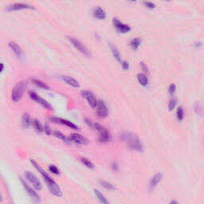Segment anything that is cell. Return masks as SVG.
Returning a JSON list of instances; mask_svg holds the SVG:
<instances>
[{
  "instance_id": "cell-32",
  "label": "cell",
  "mask_w": 204,
  "mask_h": 204,
  "mask_svg": "<svg viewBox=\"0 0 204 204\" xmlns=\"http://www.w3.org/2000/svg\"><path fill=\"white\" fill-rule=\"evenodd\" d=\"M143 3H144V5H145V7L149 8V9H154V8L156 7V5L154 4L153 2H149V1H144Z\"/></svg>"
},
{
  "instance_id": "cell-23",
  "label": "cell",
  "mask_w": 204,
  "mask_h": 204,
  "mask_svg": "<svg viewBox=\"0 0 204 204\" xmlns=\"http://www.w3.org/2000/svg\"><path fill=\"white\" fill-rule=\"evenodd\" d=\"M140 44H141V40H140V38H133L130 41L131 47L134 50H137L139 46H140Z\"/></svg>"
},
{
  "instance_id": "cell-1",
  "label": "cell",
  "mask_w": 204,
  "mask_h": 204,
  "mask_svg": "<svg viewBox=\"0 0 204 204\" xmlns=\"http://www.w3.org/2000/svg\"><path fill=\"white\" fill-rule=\"evenodd\" d=\"M30 161L35 169L37 170L38 172L41 174V175L42 176V178H43L44 181L46 182V185L48 187L50 191L53 195L57 196V197H61V196H62V190L60 189V187H58V185L56 184L55 182L52 179V178H51V177L50 176V175H49L47 174V173H46V172H45V171H44V170L42 169V168H41L35 160H34L30 159Z\"/></svg>"
},
{
  "instance_id": "cell-30",
  "label": "cell",
  "mask_w": 204,
  "mask_h": 204,
  "mask_svg": "<svg viewBox=\"0 0 204 204\" xmlns=\"http://www.w3.org/2000/svg\"><path fill=\"white\" fill-rule=\"evenodd\" d=\"M176 104H177L176 99L175 98L171 99L169 101V104H168V108H169V110L170 111L173 110L175 108V105H176Z\"/></svg>"
},
{
  "instance_id": "cell-42",
  "label": "cell",
  "mask_w": 204,
  "mask_h": 204,
  "mask_svg": "<svg viewBox=\"0 0 204 204\" xmlns=\"http://www.w3.org/2000/svg\"><path fill=\"white\" fill-rule=\"evenodd\" d=\"M2 201V196H1V195H0V202Z\"/></svg>"
},
{
  "instance_id": "cell-6",
  "label": "cell",
  "mask_w": 204,
  "mask_h": 204,
  "mask_svg": "<svg viewBox=\"0 0 204 204\" xmlns=\"http://www.w3.org/2000/svg\"><path fill=\"white\" fill-rule=\"evenodd\" d=\"M29 96L32 100H34L35 101H36L37 103L40 104L43 108H45L46 109H48V110H52L53 109V107L49 103L48 101H46L45 99L41 98L40 96L38 95L35 92H33V91H30L29 92Z\"/></svg>"
},
{
  "instance_id": "cell-9",
  "label": "cell",
  "mask_w": 204,
  "mask_h": 204,
  "mask_svg": "<svg viewBox=\"0 0 204 204\" xmlns=\"http://www.w3.org/2000/svg\"><path fill=\"white\" fill-rule=\"evenodd\" d=\"M96 112L98 115L99 117L101 118H105L108 117V108L106 105V104L103 101H97V105H96Z\"/></svg>"
},
{
  "instance_id": "cell-12",
  "label": "cell",
  "mask_w": 204,
  "mask_h": 204,
  "mask_svg": "<svg viewBox=\"0 0 204 204\" xmlns=\"http://www.w3.org/2000/svg\"><path fill=\"white\" fill-rule=\"evenodd\" d=\"M25 9H34L33 6L27 3H23V2H18V3H14V4L10 5L7 7L8 11H20V10Z\"/></svg>"
},
{
  "instance_id": "cell-39",
  "label": "cell",
  "mask_w": 204,
  "mask_h": 204,
  "mask_svg": "<svg viewBox=\"0 0 204 204\" xmlns=\"http://www.w3.org/2000/svg\"><path fill=\"white\" fill-rule=\"evenodd\" d=\"M202 46V42H199V43L195 44V46H196V47H197V46L199 47V46Z\"/></svg>"
},
{
  "instance_id": "cell-20",
  "label": "cell",
  "mask_w": 204,
  "mask_h": 204,
  "mask_svg": "<svg viewBox=\"0 0 204 204\" xmlns=\"http://www.w3.org/2000/svg\"><path fill=\"white\" fill-rule=\"evenodd\" d=\"M137 80L142 86H147L148 85V78L147 75H145V74H138Z\"/></svg>"
},
{
  "instance_id": "cell-21",
  "label": "cell",
  "mask_w": 204,
  "mask_h": 204,
  "mask_svg": "<svg viewBox=\"0 0 204 204\" xmlns=\"http://www.w3.org/2000/svg\"><path fill=\"white\" fill-rule=\"evenodd\" d=\"M32 82L34 83L36 86L41 88V89H43V90H50V87H49L48 85H46V83L43 82L42 81L38 80V79H35V78H34V79H32Z\"/></svg>"
},
{
  "instance_id": "cell-27",
  "label": "cell",
  "mask_w": 204,
  "mask_h": 204,
  "mask_svg": "<svg viewBox=\"0 0 204 204\" xmlns=\"http://www.w3.org/2000/svg\"><path fill=\"white\" fill-rule=\"evenodd\" d=\"M100 184L103 187H105L107 190H115L114 185L109 183V182L105 181V180H100Z\"/></svg>"
},
{
  "instance_id": "cell-38",
  "label": "cell",
  "mask_w": 204,
  "mask_h": 204,
  "mask_svg": "<svg viewBox=\"0 0 204 204\" xmlns=\"http://www.w3.org/2000/svg\"><path fill=\"white\" fill-rule=\"evenodd\" d=\"M3 69H4V65L2 63H0V74L2 73Z\"/></svg>"
},
{
  "instance_id": "cell-4",
  "label": "cell",
  "mask_w": 204,
  "mask_h": 204,
  "mask_svg": "<svg viewBox=\"0 0 204 204\" xmlns=\"http://www.w3.org/2000/svg\"><path fill=\"white\" fill-rule=\"evenodd\" d=\"M26 88V84L24 82H19L18 83L15 87L12 90V94H11V98L12 101L14 102H18L21 100L22 96H23V92H24V90Z\"/></svg>"
},
{
  "instance_id": "cell-25",
  "label": "cell",
  "mask_w": 204,
  "mask_h": 204,
  "mask_svg": "<svg viewBox=\"0 0 204 204\" xmlns=\"http://www.w3.org/2000/svg\"><path fill=\"white\" fill-rule=\"evenodd\" d=\"M32 124H33L34 128H35V129L38 132L41 133L42 132H43V127H42V125L41 124V123L39 122V120L35 119L32 121Z\"/></svg>"
},
{
  "instance_id": "cell-2",
  "label": "cell",
  "mask_w": 204,
  "mask_h": 204,
  "mask_svg": "<svg viewBox=\"0 0 204 204\" xmlns=\"http://www.w3.org/2000/svg\"><path fill=\"white\" fill-rule=\"evenodd\" d=\"M121 140L125 143L127 147L132 150L136 151H143L142 142L140 141V138L132 132H124L121 134Z\"/></svg>"
},
{
  "instance_id": "cell-29",
  "label": "cell",
  "mask_w": 204,
  "mask_h": 204,
  "mask_svg": "<svg viewBox=\"0 0 204 204\" xmlns=\"http://www.w3.org/2000/svg\"><path fill=\"white\" fill-rule=\"evenodd\" d=\"M53 134H54V135L55 136H57V138H59V139H61V140H62L63 141H65V142H67L68 141V138L65 136V135L63 134L62 132H59V131H54L53 132Z\"/></svg>"
},
{
  "instance_id": "cell-22",
  "label": "cell",
  "mask_w": 204,
  "mask_h": 204,
  "mask_svg": "<svg viewBox=\"0 0 204 204\" xmlns=\"http://www.w3.org/2000/svg\"><path fill=\"white\" fill-rule=\"evenodd\" d=\"M110 48H111V51H112V53L113 57H115V59L117 60V62H121V58H120V54L119 50H117V48L116 46H112V44L110 45Z\"/></svg>"
},
{
  "instance_id": "cell-11",
  "label": "cell",
  "mask_w": 204,
  "mask_h": 204,
  "mask_svg": "<svg viewBox=\"0 0 204 204\" xmlns=\"http://www.w3.org/2000/svg\"><path fill=\"white\" fill-rule=\"evenodd\" d=\"M69 140L75 143V144H78V145H84L88 143V140L86 138L78 133H71L69 136Z\"/></svg>"
},
{
  "instance_id": "cell-13",
  "label": "cell",
  "mask_w": 204,
  "mask_h": 204,
  "mask_svg": "<svg viewBox=\"0 0 204 204\" xmlns=\"http://www.w3.org/2000/svg\"><path fill=\"white\" fill-rule=\"evenodd\" d=\"M51 121L53 122V123H57V124H64L65 126L69 127L70 129H78V127L74 124V123H72L71 121H69L68 120L62 119V118H60V117H50Z\"/></svg>"
},
{
  "instance_id": "cell-24",
  "label": "cell",
  "mask_w": 204,
  "mask_h": 204,
  "mask_svg": "<svg viewBox=\"0 0 204 204\" xmlns=\"http://www.w3.org/2000/svg\"><path fill=\"white\" fill-rule=\"evenodd\" d=\"M94 193H95V195H96V198L98 199V200L100 201V202H101V203H105V204H108L109 203V202H108V200H107V199H106L105 196H104L102 194H101L99 190H94Z\"/></svg>"
},
{
  "instance_id": "cell-40",
  "label": "cell",
  "mask_w": 204,
  "mask_h": 204,
  "mask_svg": "<svg viewBox=\"0 0 204 204\" xmlns=\"http://www.w3.org/2000/svg\"><path fill=\"white\" fill-rule=\"evenodd\" d=\"M170 203H177V202H175V201H172Z\"/></svg>"
},
{
  "instance_id": "cell-26",
  "label": "cell",
  "mask_w": 204,
  "mask_h": 204,
  "mask_svg": "<svg viewBox=\"0 0 204 204\" xmlns=\"http://www.w3.org/2000/svg\"><path fill=\"white\" fill-rule=\"evenodd\" d=\"M184 108H183L182 106H179V107H178V108H177L176 118L179 121H181V120H184Z\"/></svg>"
},
{
  "instance_id": "cell-31",
  "label": "cell",
  "mask_w": 204,
  "mask_h": 204,
  "mask_svg": "<svg viewBox=\"0 0 204 204\" xmlns=\"http://www.w3.org/2000/svg\"><path fill=\"white\" fill-rule=\"evenodd\" d=\"M49 170H50V172L54 175H59L60 174L59 169H58V168H57V167L54 165L50 166V167H49Z\"/></svg>"
},
{
  "instance_id": "cell-5",
  "label": "cell",
  "mask_w": 204,
  "mask_h": 204,
  "mask_svg": "<svg viewBox=\"0 0 204 204\" xmlns=\"http://www.w3.org/2000/svg\"><path fill=\"white\" fill-rule=\"evenodd\" d=\"M24 175H25L26 179H27L28 181L32 184L35 190H41V182H40V180L38 179L37 176H36L35 175H34L32 172H29V171H26V172H25V173H24Z\"/></svg>"
},
{
  "instance_id": "cell-7",
  "label": "cell",
  "mask_w": 204,
  "mask_h": 204,
  "mask_svg": "<svg viewBox=\"0 0 204 204\" xmlns=\"http://www.w3.org/2000/svg\"><path fill=\"white\" fill-rule=\"evenodd\" d=\"M68 38H69L70 42L73 44V46H74L77 50H78L80 51L81 53H82L83 54H85V55L88 56V57H90V51L88 50L87 48H86V47H85L79 40H78L77 38H74L73 37H69Z\"/></svg>"
},
{
  "instance_id": "cell-35",
  "label": "cell",
  "mask_w": 204,
  "mask_h": 204,
  "mask_svg": "<svg viewBox=\"0 0 204 204\" xmlns=\"http://www.w3.org/2000/svg\"><path fill=\"white\" fill-rule=\"evenodd\" d=\"M43 130L45 131V132L47 134V135H50L51 134V130H50V127L47 125V124H46L45 126H44V128H43Z\"/></svg>"
},
{
  "instance_id": "cell-16",
  "label": "cell",
  "mask_w": 204,
  "mask_h": 204,
  "mask_svg": "<svg viewBox=\"0 0 204 204\" xmlns=\"http://www.w3.org/2000/svg\"><path fill=\"white\" fill-rule=\"evenodd\" d=\"M162 178H163L162 173H157V174L155 175L151 178V181L149 183V190H150V191H151V190H153L155 189V187L157 186V184L161 181Z\"/></svg>"
},
{
  "instance_id": "cell-8",
  "label": "cell",
  "mask_w": 204,
  "mask_h": 204,
  "mask_svg": "<svg viewBox=\"0 0 204 204\" xmlns=\"http://www.w3.org/2000/svg\"><path fill=\"white\" fill-rule=\"evenodd\" d=\"M81 95L84 98L86 99V101H88V103L90 104V105L93 108H96V105H97V100H96V96L91 91L89 90H84L81 91Z\"/></svg>"
},
{
  "instance_id": "cell-37",
  "label": "cell",
  "mask_w": 204,
  "mask_h": 204,
  "mask_svg": "<svg viewBox=\"0 0 204 204\" xmlns=\"http://www.w3.org/2000/svg\"><path fill=\"white\" fill-rule=\"evenodd\" d=\"M112 167L114 171H117V170H118V164H117V163H112Z\"/></svg>"
},
{
  "instance_id": "cell-3",
  "label": "cell",
  "mask_w": 204,
  "mask_h": 204,
  "mask_svg": "<svg viewBox=\"0 0 204 204\" xmlns=\"http://www.w3.org/2000/svg\"><path fill=\"white\" fill-rule=\"evenodd\" d=\"M93 128L98 131L99 132V140L101 143H107L108 141H110L111 140V135L109 132L102 126L101 124H98V123H94Z\"/></svg>"
},
{
  "instance_id": "cell-14",
  "label": "cell",
  "mask_w": 204,
  "mask_h": 204,
  "mask_svg": "<svg viewBox=\"0 0 204 204\" xmlns=\"http://www.w3.org/2000/svg\"><path fill=\"white\" fill-rule=\"evenodd\" d=\"M21 181H22V184H23V187H24V188H25L26 191L28 193V195H30V197L32 198V199H34L35 201H38L39 202L40 199H39L38 194L36 191H35L34 189H32V188L30 187V186L28 185V184H26V183L23 179H21Z\"/></svg>"
},
{
  "instance_id": "cell-41",
  "label": "cell",
  "mask_w": 204,
  "mask_h": 204,
  "mask_svg": "<svg viewBox=\"0 0 204 204\" xmlns=\"http://www.w3.org/2000/svg\"><path fill=\"white\" fill-rule=\"evenodd\" d=\"M131 2H136V0H129Z\"/></svg>"
},
{
  "instance_id": "cell-36",
  "label": "cell",
  "mask_w": 204,
  "mask_h": 204,
  "mask_svg": "<svg viewBox=\"0 0 204 204\" xmlns=\"http://www.w3.org/2000/svg\"><path fill=\"white\" fill-rule=\"evenodd\" d=\"M140 65H141V67H142L143 70L145 72V73H147V74H148L149 71H148V66L146 65L144 63V62H140Z\"/></svg>"
},
{
  "instance_id": "cell-43",
  "label": "cell",
  "mask_w": 204,
  "mask_h": 204,
  "mask_svg": "<svg viewBox=\"0 0 204 204\" xmlns=\"http://www.w3.org/2000/svg\"><path fill=\"white\" fill-rule=\"evenodd\" d=\"M165 1H167V2H170L171 0H165Z\"/></svg>"
},
{
  "instance_id": "cell-18",
  "label": "cell",
  "mask_w": 204,
  "mask_h": 204,
  "mask_svg": "<svg viewBox=\"0 0 204 204\" xmlns=\"http://www.w3.org/2000/svg\"><path fill=\"white\" fill-rule=\"evenodd\" d=\"M93 14L94 18L100 19V20L105 19L106 18L105 12V11L101 7H96V9H94Z\"/></svg>"
},
{
  "instance_id": "cell-33",
  "label": "cell",
  "mask_w": 204,
  "mask_h": 204,
  "mask_svg": "<svg viewBox=\"0 0 204 204\" xmlns=\"http://www.w3.org/2000/svg\"><path fill=\"white\" fill-rule=\"evenodd\" d=\"M175 90H176V86H175V84H171V85H169V89H168L169 93L171 94V95H173V94L175 93Z\"/></svg>"
},
{
  "instance_id": "cell-10",
  "label": "cell",
  "mask_w": 204,
  "mask_h": 204,
  "mask_svg": "<svg viewBox=\"0 0 204 204\" xmlns=\"http://www.w3.org/2000/svg\"><path fill=\"white\" fill-rule=\"evenodd\" d=\"M112 22H113V25H114L116 30H117L119 33L125 34V33H129L131 30V28L129 25L122 23L121 22H120L119 19L114 18L113 20H112Z\"/></svg>"
},
{
  "instance_id": "cell-28",
  "label": "cell",
  "mask_w": 204,
  "mask_h": 204,
  "mask_svg": "<svg viewBox=\"0 0 204 204\" xmlns=\"http://www.w3.org/2000/svg\"><path fill=\"white\" fill-rule=\"evenodd\" d=\"M80 160L81 161V163L84 164L85 166L88 167V168H90V169H93L94 168V165L93 164L92 162H90L89 160H87L86 158H81Z\"/></svg>"
},
{
  "instance_id": "cell-19",
  "label": "cell",
  "mask_w": 204,
  "mask_h": 204,
  "mask_svg": "<svg viewBox=\"0 0 204 204\" xmlns=\"http://www.w3.org/2000/svg\"><path fill=\"white\" fill-rule=\"evenodd\" d=\"M31 120H30V115L28 113H24L23 115V117H22V125H23V128L25 129H27L30 127V125L31 124Z\"/></svg>"
},
{
  "instance_id": "cell-17",
  "label": "cell",
  "mask_w": 204,
  "mask_h": 204,
  "mask_svg": "<svg viewBox=\"0 0 204 204\" xmlns=\"http://www.w3.org/2000/svg\"><path fill=\"white\" fill-rule=\"evenodd\" d=\"M62 79L65 82L67 83L68 85L72 86L74 88H79L80 87V84L78 81L75 80L74 78L69 77V76H62Z\"/></svg>"
},
{
  "instance_id": "cell-34",
  "label": "cell",
  "mask_w": 204,
  "mask_h": 204,
  "mask_svg": "<svg viewBox=\"0 0 204 204\" xmlns=\"http://www.w3.org/2000/svg\"><path fill=\"white\" fill-rule=\"evenodd\" d=\"M120 63H121V66L124 70H128L129 69V64L128 62L124 61V62H121Z\"/></svg>"
},
{
  "instance_id": "cell-15",
  "label": "cell",
  "mask_w": 204,
  "mask_h": 204,
  "mask_svg": "<svg viewBox=\"0 0 204 204\" xmlns=\"http://www.w3.org/2000/svg\"><path fill=\"white\" fill-rule=\"evenodd\" d=\"M9 47L12 50V51L14 52V54L19 57V58H23V50L21 49L19 44H17L14 41H11L9 43Z\"/></svg>"
}]
</instances>
